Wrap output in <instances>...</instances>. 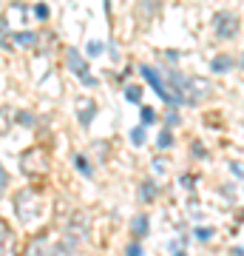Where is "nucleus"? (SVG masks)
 <instances>
[{"label": "nucleus", "instance_id": "nucleus-10", "mask_svg": "<svg viewBox=\"0 0 244 256\" xmlns=\"http://www.w3.org/2000/svg\"><path fill=\"white\" fill-rule=\"evenodd\" d=\"M14 37H17L20 46H34V43H37V34H34V32H17Z\"/></svg>", "mask_w": 244, "mask_h": 256}, {"label": "nucleus", "instance_id": "nucleus-18", "mask_svg": "<svg viewBox=\"0 0 244 256\" xmlns=\"http://www.w3.org/2000/svg\"><path fill=\"white\" fill-rule=\"evenodd\" d=\"M210 236H213V230H210V228H196V239H202V242H208Z\"/></svg>", "mask_w": 244, "mask_h": 256}, {"label": "nucleus", "instance_id": "nucleus-8", "mask_svg": "<svg viewBox=\"0 0 244 256\" xmlns=\"http://www.w3.org/2000/svg\"><path fill=\"white\" fill-rule=\"evenodd\" d=\"M139 200H145V202L156 200V185L154 182H142V188H139Z\"/></svg>", "mask_w": 244, "mask_h": 256}, {"label": "nucleus", "instance_id": "nucleus-4", "mask_svg": "<svg viewBox=\"0 0 244 256\" xmlns=\"http://www.w3.org/2000/svg\"><path fill=\"white\" fill-rule=\"evenodd\" d=\"M65 60H68V68H71V72L77 74L85 86H97V80H94V77H88V66H85V60H82V54L77 52V48H68Z\"/></svg>", "mask_w": 244, "mask_h": 256}, {"label": "nucleus", "instance_id": "nucleus-21", "mask_svg": "<svg viewBox=\"0 0 244 256\" xmlns=\"http://www.w3.org/2000/svg\"><path fill=\"white\" fill-rule=\"evenodd\" d=\"M20 122H23V126H34V117H31V114H20Z\"/></svg>", "mask_w": 244, "mask_h": 256}, {"label": "nucleus", "instance_id": "nucleus-22", "mask_svg": "<svg viewBox=\"0 0 244 256\" xmlns=\"http://www.w3.org/2000/svg\"><path fill=\"white\" fill-rule=\"evenodd\" d=\"M168 126H179V114H176V111L168 114Z\"/></svg>", "mask_w": 244, "mask_h": 256}, {"label": "nucleus", "instance_id": "nucleus-11", "mask_svg": "<svg viewBox=\"0 0 244 256\" xmlns=\"http://www.w3.org/2000/svg\"><path fill=\"white\" fill-rule=\"evenodd\" d=\"M145 140H148V134H145V126H136L134 131H131V142H134V146H142Z\"/></svg>", "mask_w": 244, "mask_h": 256}, {"label": "nucleus", "instance_id": "nucleus-1", "mask_svg": "<svg viewBox=\"0 0 244 256\" xmlns=\"http://www.w3.org/2000/svg\"><path fill=\"white\" fill-rule=\"evenodd\" d=\"M213 32H216V37H222V40H233V37L239 34V18L227 9L216 12V14H213Z\"/></svg>", "mask_w": 244, "mask_h": 256}, {"label": "nucleus", "instance_id": "nucleus-6", "mask_svg": "<svg viewBox=\"0 0 244 256\" xmlns=\"http://www.w3.org/2000/svg\"><path fill=\"white\" fill-rule=\"evenodd\" d=\"M131 228H134L136 236H148V228H151V220L145 216V214H136L134 220H131Z\"/></svg>", "mask_w": 244, "mask_h": 256}, {"label": "nucleus", "instance_id": "nucleus-14", "mask_svg": "<svg viewBox=\"0 0 244 256\" xmlns=\"http://www.w3.org/2000/svg\"><path fill=\"white\" fill-rule=\"evenodd\" d=\"M74 165H77V168H80L82 174L85 176H91L94 174V171H91V165H88V160H85V156H74Z\"/></svg>", "mask_w": 244, "mask_h": 256}, {"label": "nucleus", "instance_id": "nucleus-2", "mask_svg": "<svg viewBox=\"0 0 244 256\" xmlns=\"http://www.w3.org/2000/svg\"><path fill=\"white\" fill-rule=\"evenodd\" d=\"M26 256H74V236H65L63 242H54V245L34 242Z\"/></svg>", "mask_w": 244, "mask_h": 256}, {"label": "nucleus", "instance_id": "nucleus-25", "mask_svg": "<svg viewBox=\"0 0 244 256\" xmlns=\"http://www.w3.org/2000/svg\"><path fill=\"white\" fill-rule=\"evenodd\" d=\"M242 66H244V54H242Z\"/></svg>", "mask_w": 244, "mask_h": 256}, {"label": "nucleus", "instance_id": "nucleus-23", "mask_svg": "<svg viewBox=\"0 0 244 256\" xmlns=\"http://www.w3.org/2000/svg\"><path fill=\"white\" fill-rule=\"evenodd\" d=\"M230 171H233V174H236V176H244V168H242V165H236V162H233V165H230Z\"/></svg>", "mask_w": 244, "mask_h": 256}, {"label": "nucleus", "instance_id": "nucleus-7", "mask_svg": "<svg viewBox=\"0 0 244 256\" xmlns=\"http://www.w3.org/2000/svg\"><path fill=\"white\" fill-rule=\"evenodd\" d=\"M0 256H11V236L3 222H0Z\"/></svg>", "mask_w": 244, "mask_h": 256}, {"label": "nucleus", "instance_id": "nucleus-20", "mask_svg": "<svg viewBox=\"0 0 244 256\" xmlns=\"http://www.w3.org/2000/svg\"><path fill=\"white\" fill-rule=\"evenodd\" d=\"M125 256H142V248L134 242V245H128V254H125Z\"/></svg>", "mask_w": 244, "mask_h": 256}, {"label": "nucleus", "instance_id": "nucleus-19", "mask_svg": "<svg viewBox=\"0 0 244 256\" xmlns=\"http://www.w3.org/2000/svg\"><path fill=\"white\" fill-rule=\"evenodd\" d=\"M34 18L45 20V18H48V6H34Z\"/></svg>", "mask_w": 244, "mask_h": 256}, {"label": "nucleus", "instance_id": "nucleus-17", "mask_svg": "<svg viewBox=\"0 0 244 256\" xmlns=\"http://www.w3.org/2000/svg\"><path fill=\"white\" fill-rule=\"evenodd\" d=\"M6 185H9V174H6V168L0 165V196L6 194Z\"/></svg>", "mask_w": 244, "mask_h": 256}, {"label": "nucleus", "instance_id": "nucleus-3", "mask_svg": "<svg viewBox=\"0 0 244 256\" xmlns=\"http://www.w3.org/2000/svg\"><path fill=\"white\" fill-rule=\"evenodd\" d=\"M139 72H142V77H145V80H148V82H151V86L156 88V94H159V97H162L165 102H171V106H179V102H176V97L171 94V88H168V82H165V77H162L159 72H156L154 66H142Z\"/></svg>", "mask_w": 244, "mask_h": 256}, {"label": "nucleus", "instance_id": "nucleus-15", "mask_svg": "<svg viewBox=\"0 0 244 256\" xmlns=\"http://www.w3.org/2000/svg\"><path fill=\"white\" fill-rule=\"evenodd\" d=\"M85 52H88V57H97V54H102V52H105V46H102V43H97V40H91L88 46H85Z\"/></svg>", "mask_w": 244, "mask_h": 256}, {"label": "nucleus", "instance_id": "nucleus-9", "mask_svg": "<svg viewBox=\"0 0 244 256\" xmlns=\"http://www.w3.org/2000/svg\"><path fill=\"white\" fill-rule=\"evenodd\" d=\"M94 111H97V106H94V102H88V106H85V108L80 111V122H82L85 128L91 126V120H94Z\"/></svg>", "mask_w": 244, "mask_h": 256}, {"label": "nucleus", "instance_id": "nucleus-24", "mask_svg": "<svg viewBox=\"0 0 244 256\" xmlns=\"http://www.w3.org/2000/svg\"><path fill=\"white\" fill-rule=\"evenodd\" d=\"M173 256H185V254H182V250H176V254H173Z\"/></svg>", "mask_w": 244, "mask_h": 256}, {"label": "nucleus", "instance_id": "nucleus-16", "mask_svg": "<svg viewBox=\"0 0 244 256\" xmlns=\"http://www.w3.org/2000/svg\"><path fill=\"white\" fill-rule=\"evenodd\" d=\"M125 97H128V102H139V100H142V92H139L136 86H128V88H125Z\"/></svg>", "mask_w": 244, "mask_h": 256}, {"label": "nucleus", "instance_id": "nucleus-5", "mask_svg": "<svg viewBox=\"0 0 244 256\" xmlns=\"http://www.w3.org/2000/svg\"><path fill=\"white\" fill-rule=\"evenodd\" d=\"M230 68H233V57H227V54L213 57V63H210V72H216V74H225Z\"/></svg>", "mask_w": 244, "mask_h": 256}, {"label": "nucleus", "instance_id": "nucleus-12", "mask_svg": "<svg viewBox=\"0 0 244 256\" xmlns=\"http://www.w3.org/2000/svg\"><path fill=\"white\" fill-rule=\"evenodd\" d=\"M156 146H159V148H171V146H173V134H171V128H165L162 134H159Z\"/></svg>", "mask_w": 244, "mask_h": 256}, {"label": "nucleus", "instance_id": "nucleus-13", "mask_svg": "<svg viewBox=\"0 0 244 256\" xmlns=\"http://www.w3.org/2000/svg\"><path fill=\"white\" fill-rule=\"evenodd\" d=\"M154 120H156V111L151 108V106H142V122H139V126H145V128H148L151 122H154Z\"/></svg>", "mask_w": 244, "mask_h": 256}]
</instances>
